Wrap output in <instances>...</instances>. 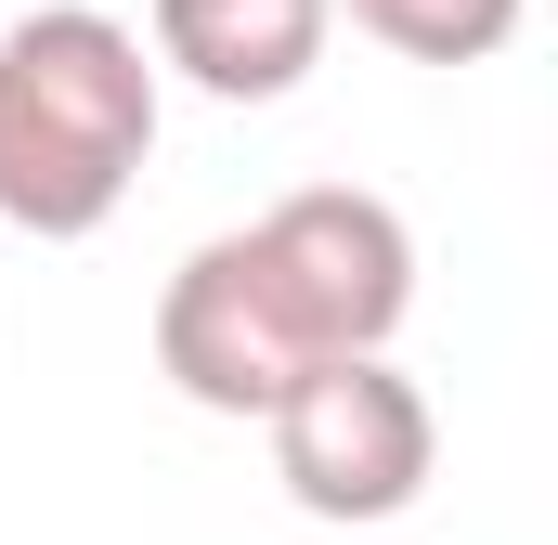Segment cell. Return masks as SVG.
I'll return each mask as SVG.
<instances>
[{
	"instance_id": "cell-1",
	"label": "cell",
	"mask_w": 558,
	"mask_h": 545,
	"mask_svg": "<svg viewBox=\"0 0 558 545\" xmlns=\"http://www.w3.org/2000/svg\"><path fill=\"white\" fill-rule=\"evenodd\" d=\"M416 312V234L364 182H299L260 221L182 247L156 286V377L195 415H274L299 377L390 351Z\"/></svg>"
},
{
	"instance_id": "cell-2",
	"label": "cell",
	"mask_w": 558,
	"mask_h": 545,
	"mask_svg": "<svg viewBox=\"0 0 558 545\" xmlns=\"http://www.w3.org/2000/svg\"><path fill=\"white\" fill-rule=\"evenodd\" d=\"M156 156V52L105 0H39L0 26V221L78 247L131 208Z\"/></svg>"
},
{
	"instance_id": "cell-3",
	"label": "cell",
	"mask_w": 558,
	"mask_h": 545,
	"mask_svg": "<svg viewBox=\"0 0 558 545\" xmlns=\"http://www.w3.org/2000/svg\"><path fill=\"white\" fill-rule=\"evenodd\" d=\"M274 481L299 520H338V533H377V520H403L428 494V468H441V415L428 390L390 364V351H364V364H325V377H299L274 415Z\"/></svg>"
},
{
	"instance_id": "cell-4",
	"label": "cell",
	"mask_w": 558,
	"mask_h": 545,
	"mask_svg": "<svg viewBox=\"0 0 558 545\" xmlns=\"http://www.w3.org/2000/svg\"><path fill=\"white\" fill-rule=\"evenodd\" d=\"M338 13L325 0H156L143 13V52L156 78L208 92V105H286L312 65H325Z\"/></svg>"
},
{
	"instance_id": "cell-5",
	"label": "cell",
	"mask_w": 558,
	"mask_h": 545,
	"mask_svg": "<svg viewBox=\"0 0 558 545\" xmlns=\"http://www.w3.org/2000/svg\"><path fill=\"white\" fill-rule=\"evenodd\" d=\"M325 13H351V26H364L377 52H403V65H494L533 0H325Z\"/></svg>"
}]
</instances>
